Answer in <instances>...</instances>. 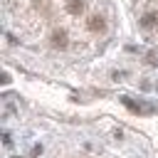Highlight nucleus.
Instances as JSON below:
<instances>
[{
	"mask_svg": "<svg viewBox=\"0 0 158 158\" xmlns=\"http://www.w3.org/2000/svg\"><path fill=\"white\" fill-rule=\"evenodd\" d=\"M49 42H52V47H57V49H64V47L69 44L67 30H54V32H52V37H49Z\"/></svg>",
	"mask_w": 158,
	"mask_h": 158,
	"instance_id": "nucleus-1",
	"label": "nucleus"
},
{
	"mask_svg": "<svg viewBox=\"0 0 158 158\" xmlns=\"http://www.w3.org/2000/svg\"><path fill=\"white\" fill-rule=\"evenodd\" d=\"M86 27H89L91 32H101V30L106 27V22H104V17H101V15H91V17H89V22H86Z\"/></svg>",
	"mask_w": 158,
	"mask_h": 158,
	"instance_id": "nucleus-2",
	"label": "nucleus"
},
{
	"mask_svg": "<svg viewBox=\"0 0 158 158\" xmlns=\"http://www.w3.org/2000/svg\"><path fill=\"white\" fill-rule=\"evenodd\" d=\"M67 12H69V15L84 12V0H67Z\"/></svg>",
	"mask_w": 158,
	"mask_h": 158,
	"instance_id": "nucleus-3",
	"label": "nucleus"
},
{
	"mask_svg": "<svg viewBox=\"0 0 158 158\" xmlns=\"http://www.w3.org/2000/svg\"><path fill=\"white\" fill-rule=\"evenodd\" d=\"M141 25H143V27H153V25H158V12H146V15L141 17Z\"/></svg>",
	"mask_w": 158,
	"mask_h": 158,
	"instance_id": "nucleus-4",
	"label": "nucleus"
}]
</instances>
